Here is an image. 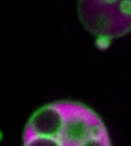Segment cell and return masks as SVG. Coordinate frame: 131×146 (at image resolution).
<instances>
[{
  "label": "cell",
  "mask_w": 131,
  "mask_h": 146,
  "mask_svg": "<svg viewBox=\"0 0 131 146\" xmlns=\"http://www.w3.org/2000/svg\"><path fill=\"white\" fill-rule=\"evenodd\" d=\"M24 145L109 146L111 141L97 113L72 101L50 103L37 110L25 125Z\"/></svg>",
  "instance_id": "1"
},
{
  "label": "cell",
  "mask_w": 131,
  "mask_h": 146,
  "mask_svg": "<svg viewBox=\"0 0 131 146\" xmlns=\"http://www.w3.org/2000/svg\"><path fill=\"white\" fill-rule=\"evenodd\" d=\"M78 15L98 38H119L131 31V0H79Z\"/></svg>",
  "instance_id": "2"
}]
</instances>
